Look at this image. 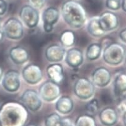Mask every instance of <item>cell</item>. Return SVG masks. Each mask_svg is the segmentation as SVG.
I'll use <instances>...</instances> for the list:
<instances>
[{
  "label": "cell",
  "mask_w": 126,
  "mask_h": 126,
  "mask_svg": "<svg viewBox=\"0 0 126 126\" xmlns=\"http://www.w3.org/2000/svg\"><path fill=\"white\" fill-rule=\"evenodd\" d=\"M28 111L22 104L9 101L0 108V126H24Z\"/></svg>",
  "instance_id": "1"
},
{
  "label": "cell",
  "mask_w": 126,
  "mask_h": 126,
  "mask_svg": "<svg viewBox=\"0 0 126 126\" xmlns=\"http://www.w3.org/2000/svg\"><path fill=\"white\" fill-rule=\"evenodd\" d=\"M62 14L65 22L73 28H80L86 21V12L83 6L73 0L63 4Z\"/></svg>",
  "instance_id": "2"
},
{
  "label": "cell",
  "mask_w": 126,
  "mask_h": 126,
  "mask_svg": "<svg viewBox=\"0 0 126 126\" xmlns=\"http://www.w3.org/2000/svg\"><path fill=\"white\" fill-rule=\"evenodd\" d=\"M103 57L106 63L112 66H117L124 60L126 50L121 44L112 42L104 48Z\"/></svg>",
  "instance_id": "3"
},
{
  "label": "cell",
  "mask_w": 126,
  "mask_h": 126,
  "mask_svg": "<svg viewBox=\"0 0 126 126\" xmlns=\"http://www.w3.org/2000/svg\"><path fill=\"white\" fill-rule=\"evenodd\" d=\"M74 93L80 99H90L94 93V84L86 78H78L74 85Z\"/></svg>",
  "instance_id": "4"
},
{
  "label": "cell",
  "mask_w": 126,
  "mask_h": 126,
  "mask_svg": "<svg viewBox=\"0 0 126 126\" xmlns=\"http://www.w3.org/2000/svg\"><path fill=\"white\" fill-rule=\"evenodd\" d=\"M3 29L4 35L8 39L18 40L23 36V26L21 21L16 18L8 19L4 23Z\"/></svg>",
  "instance_id": "5"
},
{
  "label": "cell",
  "mask_w": 126,
  "mask_h": 126,
  "mask_svg": "<svg viewBox=\"0 0 126 126\" xmlns=\"http://www.w3.org/2000/svg\"><path fill=\"white\" fill-rule=\"evenodd\" d=\"M60 94V88L59 85L52 81H47L44 83L39 88L40 98L47 102L55 100Z\"/></svg>",
  "instance_id": "6"
},
{
  "label": "cell",
  "mask_w": 126,
  "mask_h": 126,
  "mask_svg": "<svg viewBox=\"0 0 126 126\" xmlns=\"http://www.w3.org/2000/svg\"><path fill=\"white\" fill-rule=\"evenodd\" d=\"M22 104L27 109L32 112L37 111L42 106V101L39 94L33 90H27L21 97Z\"/></svg>",
  "instance_id": "7"
},
{
  "label": "cell",
  "mask_w": 126,
  "mask_h": 126,
  "mask_svg": "<svg viewBox=\"0 0 126 126\" xmlns=\"http://www.w3.org/2000/svg\"><path fill=\"white\" fill-rule=\"evenodd\" d=\"M19 16L27 27L30 28L36 27L39 21L38 11L31 5H25L21 9Z\"/></svg>",
  "instance_id": "8"
},
{
  "label": "cell",
  "mask_w": 126,
  "mask_h": 126,
  "mask_svg": "<svg viewBox=\"0 0 126 126\" xmlns=\"http://www.w3.org/2000/svg\"><path fill=\"white\" fill-rule=\"evenodd\" d=\"M98 21L101 28L104 32H109L117 28L119 19L115 13L105 11L98 17Z\"/></svg>",
  "instance_id": "9"
},
{
  "label": "cell",
  "mask_w": 126,
  "mask_h": 126,
  "mask_svg": "<svg viewBox=\"0 0 126 126\" xmlns=\"http://www.w3.org/2000/svg\"><path fill=\"white\" fill-rule=\"evenodd\" d=\"M22 77L27 83L30 85H35L41 81L42 72L39 65L29 64L24 68Z\"/></svg>",
  "instance_id": "10"
},
{
  "label": "cell",
  "mask_w": 126,
  "mask_h": 126,
  "mask_svg": "<svg viewBox=\"0 0 126 126\" xmlns=\"http://www.w3.org/2000/svg\"><path fill=\"white\" fill-rule=\"evenodd\" d=\"M3 86L9 92H15L21 86L20 74L16 70H9L4 75L3 79Z\"/></svg>",
  "instance_id": "11"
},
{
  "label": "cell",
  "mask_w": 126,
  "mask_h": 126,
  "mask_svg": "<svg viewBox=\"0 0 126 126\" xmlns=\"http://www.w3.org/2000/svg\"><path fill=\"white\" fill-rule=\"evenodd\" d=\"M59 17V11L55 7L47 8L42 14L44 29L46 32H50L53 29V25L57 22Z\"/></svg>",
  "instance_id": "12"
},
{
  "label": "cell",
  "mask_w": 126,
  "mask_h": 126,
  "mask_svg": "<svg viewBox=\"0 0 126 126\" xmlns=\"http://www.w3.org/2000/svg\"><path fill=\"white\" fill-rule=\"evenodd\" d=\"M110 80H111L110 72L106 68H97L93 72V83L96 86L99 87H104L110 83Z\"/></svg>",
  "instance_id": "13"
},
{
  "label": "cell",
  "mask_w": 126,
  "mask_h": 126,
  "mask_svg": "<svg viewBox=\"0 0 126 126\" xmlns=\"http://www.w3.org/2000/svg\"><path fill=\"white\" fill-rule=\"evenodd\" d=\"M65 55V49L59 44H51L46 50L45 55L47 60L51 62L62 61Z\"/></svg>",
  "instance_id": "14"
},
{
  "label": "cell",
  "mask_w": 126,
  "mask_h": 126,
  "mask_svg": "<svg viewBox=\"0 0 126 126\" xmlns=\"http://www.w3.org/2000/svg\"><path fill=\"white\" fill-rule=\"evenodd\" d=\"M99 117L103 125L106 126H113L116 124L118 121V113L113 108L107 107L100 112Z\"/></svg>",
  "instance_id": "15"
},
{
  "label": "cell",
  "mask_w": 126,
  "mask_h": 126,
  "mask_svg": "<svg viewBox=\"0 0 126 126\" xmlns=\"http://www.w3.org/2000/svg\"><path fill=\"white\" fill-rule=\"evenodd\" d=\"M9 57L16 65H22L29 60V53L24 47L16 46L11 48Z\"/></svg>",
  "instance_id": "16"
},
{
  "label": "cell",
  "mask_w": 126,
  "mask_h": 126,
  "mask_svg": "<svg viewBox=\"0 0 126 126\" xmlns=\"http://www.w3.org/2000/svg\"><path fill=\"white\" fill-rule=\"evenodd\" d=\"M65 60L66 63L72 68L78 67L83 62V52L78 48H71L66 53Z\"/></svg>",
  "instance_id": "17"
},
{
  "label": "cell",
  "mask_w": 126,
  "mask_h": 126,
  "mask_svg": "<svg viewBox=\"0 0 126 126\" xmlns=\"http://www.w3.org/2000/svg\"><path fill=\"white\" fill-rule=\"evenodd\" d=\"M47 73L50 80L58 85L60 84L64 79L63 70L60 64L54 63L49 65L47 68Z\"/></svg>",
  "instance_id": "18"
},
{
  "label": "cell",
  "mask_w": 126,
  "mask_h": 126,
  "mask_svg": "<svg viewBox=\"0 0 126 126\" xmlns=\"http://www.w3.org/2000/svg\"><path fill=\"white\" fill-rule=\"evenodd\" d=\"M55 108L60 114H67L73 110V102L68 96H62L56 103Z\"/></svg>",
  "instance_id": "19"
},
{
  "label": "cell",
  "mask_w": 126,
  "mask_h": 126,
  "mask_svg": "<svg viewBox=\"0 0 126 126\" xmlns=\"http://www.w3.org/2000/svg\"><path fill=\"white\" fill-rule=\"evenodd\" d=\"M114 91L117 96L126 92V73H120L116 76L114 81Z\"/></svg>",
  "instance_id": "20"
},
{
  "label": "cell",
  "mask_w": 126,
  "mask_h": 126,
  "mask_svg": "<svg viewBox=\"0 0 126 126\" xmlns=\"http://www.w3.org/2000/svg\"><path fill=\"white\" fill-rule=\"evenodd\" d=\"M88 32L94 37H100L104 34L101 28L98 21V17H94L90 20L87 26Z\"/></svg>",
  "instance_id": "21"
},
{
  "label": "cell",
  "mask_w": 126,
  "mask_h": 126,
  "mask_svg": "<svg viewBox=\"0 0 126 126\" xmlns=\"http://www.w3.org/2000/svg\"><path fill=\"white\" fill-rule=\"evenodd\" d=\"M101 50V45L97 43L91 44L87 48L86 57L90 60H96L100 57Z\"/></svg>",
  "instance_id": "22"
},
{
  "label": "cell",
  "mask_w": 126,
  "mask_h": 126,
  "mask_svg": "<svg viewBox=\"0 0 126 126\" xmlns=\"http://www.w3.org/2000/svg\"><path fill=\"white\" fill-rule=\"evenodd\" d=\"M75 40V36L73 31L66 30L63 32L60 36V41L62 44L66 47L73 46Z\"/></svg>",
  "instance_id": "23"
},
{
  "label": "cell",
  "mask_w": 126,
  "mask_h": 126,
  "mask_svg": "<svg viewBox=\"0 0 126 126\" xmlns=\"http://www.w3.org/2000/svg\"><path fill=\"white\" fill-rule=\"evenodd\" d=\"M75 126H97L94 118L91 115L84 114L77 119Z\"/></svg>",
  "instance_id": "24"
},
{
  "label": "cell",
  "mask_w": 126,
  "mask_h": 126,
  "mask_svg": "<svg viewBox=\"0 0 126 126\" xmlns=\"http://www.w3.org/2000/svg\"><path fill=\"white\" fill-rule=\"evenodd\" d=\"M62 119L57 113H52L45 119V126H60Z\"/></svg>",
  "instance_id": "25"
},
{
  "label": "cell",
  "mask_w": 126,
  "mask_h": 126,
  "mask_svg": "<svg viewBox=\"0 0 126 126\" xmlns=\"http://www.w3.org/2000/svg\"><path fill=\"white\" fill-rule=\"evenodd\" d=\"M99 109V103L96 99H93L87 103L86 110L90 114H95Z\"/></svg>",
  "instance_id": "26"
},
{
  "label": "cell",
  "mask_w": 126,
  "mask_h": 126,
  "mask_svg": "<svg viewBox=\"0 0 126 126\" xmlns=\"http://www.w3.org/2000/svg\"><path fill=\"white\" fill-rule=\"evenodd\" d=\"M122 0H106V6L109 9L117 11L121 8Z\"/></svg>",
  "instance_id": "27"
},
{
  "label": "cell",
  "mask_w": 126,
  "mask_h": 126,
  "mask_svg": "<svg viewBox=\"0 0 126 126\" xmlns=\"http://www.w3.org/2000/svg\"><path fill=\"white\" fill-rule=\"evenodd\" d=\"M126 110V98L121 99L118 103L117 106V113H119L121 114L124 112Z\"/></svg>",
  "instance_id": "28"
},
{
  "label": "cell",
  "mask_w": 126,
  "mask_h": 126,
  "mask_svg": "<svg viewBox=\"0 0 126 126\" xmlns=\"http://www.w3.org/2000/svg\"><path fill=\"white\" fill-rule=\"evenodd\" d=\"M32 6L37 8H41L46 4V0H29Z\"/></svg>",
  "instance_id": "29"
},
{
  "label": "cell",
  "mask_w": 126,
  "mask_h": 126,
  "mask_svg": "<svg viewBox=\"0 0 126 126\" xmlns=\"http://www.w3.org/2000/svg\"><path fill=\"white\" fill-rule=\"evenodd\" d=\"M7 3L4 0H0V16L3 15L7 10Z\"/></svg>",
  "instance_id": "30"
},
{
  "label": "cell",
  "mask_w": 126,
  "mask_h": 126,
  "mask_svg": "<svg viewBox=\"0 0 126 126\" xmlns=\"http://www.w3.org/2000/svg\"><path fill=\"white\" fill-rule=\"evenodd\" d=\"M60 126H75V124L70 119L65 118L62 119Z\"/></svg>",
  "instance_id": "31"
},
{
  "label": "cell",
  "mask_w": 126,
  "mask_h": 126,
  "mask_svg": "<svg viewBox=\"0 0 126 126\" xmlns=\"http://www.w3.org/2000/svg\"><path fill=\"white\" fill-rule=\"evenodd\" d=\"M120 39L124 43L126 44V27L121 30L119 34Z\"/></svg>",
  "instance_id": "32"
},
{
  "label": "cell",
  "mask_w": 126,
  "mask_h": 126,
  "mask_svg": "<svg viewBox=\"0 0 126 126\" xmlns=\"http://www.w3.org/2000/svg\"><path fill=\"white\" fill-rule=\"evenodd\" d=\"M121 8L124 11L126 12V0H122L121 1Z\"/></svg>",
  "instance_id": "33"
},
{
  "label": "cell",
  "mask_w": 126,
  "mask_h": 126,
  "mask_svg": "<svg viewBox=\"0 0 126 126\" xmlns=\"http://www.w3.org/2000/svg\"><path fill=\"white\" fill-rule=\"evenodd\" d=\"M4 31H3V29H2L1 26H0V42L3 39V37H4Z\"/></svg>",
  "instance_id": "34"
},
{
  "label": "cell",
  "mask_w": 126,
  "mask_h": 126,
  "mask_svg": "<svg viewBox=\"0 0 126 126\" xmlns=\"http://www.w3.org/2000/svg\"><path fill=\"white\" fill-rule=\"evenodd\" d=\"M122 121L124 126H126V110L122 114Z\"/></svg>",
  "instance_id": "35"
},
{
  "label": "cell",
  "mask_w": 126,
  "mask_h": 126,
  "mask_svg": "<svg viewBox=\"0 0 126 126\" xmlns=\"http://www.w3.org/2000/svg\"><path fill=\"white\" fill-rule=\"evenodd\" d=\"M3 69H2V68L0 66V81H1V79L2 78V77H3Z\"/></svg>",
  "instance_id": "36"
},
{
  "label": "cell",
  "mask_w": 126,
  "mask_h": 126,
  "mask_svg": "<svg viewBox=\"0 0 126 126\" xmlns=\"http://www.w3.org/2000/svg\"><path fill=\"white\" fill-rule=\"evenodd\" d=\"M24 126H37L35 124H27Z\"/></svg>",
  "instance_id": "37"
},
{
  "label": "cell",
  "mask_w": 126,
  "mask_h": 126,
  "mask_svg": "<svg viewBox=\"0 0 126 126\" xmlns=\"http://www.w3.org/2000/svg\"><path fill=\"white\" fill-rule=\"evenodd\" d=\"M1 19L0 17V26H1Z\"/></svg>",
  "instance_id": "38"
},
{
  "label": "cell",
  "mask_w": 126,
  "mask_h": 126,
  "mask_svg": "<svg viewBox=\"0 0 126 126\" xmlns=\"http://www.w3.org/2000/svg\"><path fill=\"white\" fill-rule=\"evenodd\" d=\"M126 57V59H125V61H126V57Z\"/></svg>",
  "instance_id": "39"
}]
</instances>
